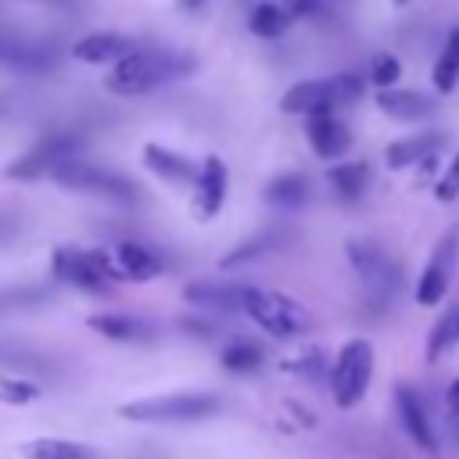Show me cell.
Returning a JSON list of instances; mask_svg holds the SVG:
<instances>
[{
	"label": "cell",
	"instance_id": "cell-1",
	"mask_svg": "<svg viewBox=\"0 0 459 459\" xmlns=\"http://www.w3.org/2000/svg\"><path fill=\"white\" fill-rule=\"evenodd\" d=\"M194 72V57L190 54H172V50H136L126 61L111 65L104 75V86L118 97H140L151 93L165 82H176L183 75Z\"/></svg>",
	"mask_w": 459,
	"mask_h": 459
},
{
	"label": "cell",
	"instance_id": "cell-2",
	"mask_svg": "<svg viewBox=\"0 0 459 459\" xmlns=\"http://www.w3.org/2000/svg\"><path fill=\"white\" fill-rule=\"evenodd\" d=\"M240 312L251 323H258L269 337H301L312 326V316L301 301L280 290H265V287H244Z\"/></svg>",
	"mask_w": 459,
	"mask_h": 459
},
{
	"label": "cell",
	"instance_id": "cell-3",
	"mask_svg": "<svg viewBox=\"0 0 459 459\" xmlns=\"http://www.w3.org/2000/svg\"><path fill=\"white\" fill-rule=\"evenodd\" d=\"M222 409L219 394L208 391H179V394H154V398H136L126 402L118 412L136 423H194L204 416H215Z\"/></svg>",
	"mask_w": 459,
	"mask_h": 459
},
{
	"label": "cell",
	"instance_id": "cell-4",
	"mask_svg": "<svg viewBox=\"0 0 459 459\" xmlns=\"http://www.w3.org/2000/svg\"><path fill=\"white\" fill-rule=\"evenodd\" d=\"M373 380V344L366 337H351L341 344L333 369H330V391L341 409H351L366 398Z\"/></svg>",
	"mask_w": 459,
	"mask_h": 459
},
{
	"label": "cell",
	"instance_id": "cell-5",
	"mask_svg": "<svg viewBox=\"0 0 459 459\" xmlns=\"http://www.w3.org/2000/svg\"><path fill=\"white\" fill-rule=\"evenodd\" d=\"M54 276L79 290H104L115 280H126L111 251H82V247H57L54 251Z\"/></svg>",
	"mask_w": 459,
	"mask_h": 459
},
{
	"label": "cell",
	"instance_id": "cell-6",
	"mask_svg": "<svg viewBox=\"0 0 459 459\" xmlns=\"http://www.w3.org/2000/svg\"><path fill=\"white\" fill-rule=\"evenodd\" d=\"M362 93V79L355 72H341V75H330V79H305V82H294L283 97H280V108L290 111V115H312V111H323V108H337V104H348Z\"/></svg>",
	"mask_w": 459,
	"mask_h": 459
},
{
	"label": "cell",
	"instance_id": "cell-7",
	"mask_svg": "<svg viewBox=\"0 0 459 459\" xmlns=\"http://www.w3.org/2000/svg\"><path fill=\"white\" fill-rule=\"evenodd\" d=\"M50 179L65 190H79V194H97V197H108V201H118V204H133L140 197V186L111 169H100V165H90V161H65L50 172Z\"/></svg>",
	"mask_w": 459,
	"mask_h": 459
},
{
	"label": "cell",
	"instance_id": "cell-8",
	"mask_svg": "<svg viewBox=\"0 0 459 459\" xmlns=\"http://www.w3.org/2000/svg\"><path fill=\"white\" fill-rule=\"evenodd\" d=\"M79 147H82V133H75V129H57V133L36 140L22 158H14V161L7 165V179L25 183V179L50 176L57 165L72 161V154H75Z\"/></svg>",
	"mask_w": 459,
	"mask_h": 459
},
{
	"label": "cell",
	"instance_id": "cell-9",
	"mask_svg": "<svg viewBox=\"0 0 459 459\" xmlns=\"http://www.w3.org/2000/svg\"><path fill=\"white\" fill-rule=\"evenodd\" d=\"M455 262H459V230H448L434 244V251H430V258H427V265L416 280V301L420 305L434 308V305L445 301V294L452 287V276H455Z\"/></svg>",
	"mask_w": 459,
	"mask_h": 459
},
{
	"label": "cell",
	"instance_id": "cell-10",
	"mask_svg": "<svg viewBox=\"0 0 459 459\" xmlns=\"http://www.w3.org/2000/svg\"><path fill=\"white\" fill-rule=\"evenodd\" d=\"M348 258H351V269L362 276V283L377 294H391L394 283H398V269L394 262L369 240H351L348 244Z\"/></svg>",
	"mask_w": 459,
	"mask_h": 459
},
{
	"label": "cell",
	"instance_id": "cell-11",
	"mask_svg": "<svg viewBox=\"0 0 459 459\" xmlns=\"http://www.w3.org/2000/svg\"><path fill=\"white\" fill-rule=\"evenodd\" d=\"M305 133H308V143H312L316 158H323V161H333V158H341L351 147V133L333 115V108H323V111L305 115Z\"/></svg>",
	"mask_w": 459,
	"mask_h": 459
},
{
	"label": "cell",
	"instance_id": "cell-12",
	"mask_svg": "<svg viewBox=\"0 0 459 459\" xmlns=\"http://www.w3.org/2000/svg\"><path fill=\"white\" fill-rule=\"evenodd\" d=\"M136 50H143V43L133 39V36H122V32H90V36L75 39L72 57L75 61H86V65H118V61H126Z\"/></svg>",
	"mask_w": 459,
	"mask_h": 459
},
{
	"label": "cell",
	"instance_id": "cell-13",
	"mask_svg": "<svg viewBox=\"0 0 459 459\" xmlns=\"http://www.w3.org/2000/svg\"><path fill=\"white\" fill-rule=\"evenodd\" d=\"M394 409H398V420L405 427V434L412 437V445L427 455H437V441H434V427H430V416L416 394V387L409 384H398L394 387Z\"/></svg>",
	"mask_w": 459,
	"mask_h": 459
},
{
	"label": "cell",
	"instance_id": "cell-14",
	"mask_svg": "<svg viewBox=\"0 0 459 459\" xmlns=\"http://www.w3.org/2000/svg\"><path fill=\"white\" fill-rule=\"evenodd\" d=\"M226 186H230V179H226V165H222V158H215V154H208L204 161H201V176H197V204H194V212H197V219H212L219 208H222V201H226Z\"/></svg>",
	"mask_w": 459,
	"mask_h": 459
},
{
	"label": "cell",
	"instance_id": "cell-15",
	"mask_svg": "<svg viewBox=\"0 0 459 459\" xmlns=\"http://www.w3.org/2000/svg\"><path fill=\"white\" fill-rule=\"evenodd\" d=\"M143 161H147V169H151L158 179H165V183H172V186L197 183V176H201V165H194L190 158H183V154H176V151H169V147H161V143H147V147H143Z\"/></svg>",
	"mask_w": 459,
	"mask_h": 459
},
{
	"label": "cell",
	"instance_id": "cell-16",
	"mask_svg": "<svg viewBox=\"0 0 459 459\" xmlns=\"http://www.w3.org/2000/svg\"><path fill=\"white\" fill-rule=\"evenodd\" d=\"M57 61V50L39 39H0V65L18 72H43Z\"/></svg>",
	"mask_w": 459,
	"mask_h": 459
},
{
	"label": "cell",
	"instance_id": "cell-17",
	"mask_svg": "<svg viewBox=\"0 0 459 459\" xmlns=\"http://www.w3.org/2000/svg\"><path fill=\"white\" fill-rule=\"evenodd\" d=\"M377 108L387 115V118H398V122H420L427 115H434V97L427 93H416V90H377Z\"/></svg>",
	"mask_w": 459,
	"mask_h": 459
},
{
	"label": "cell",
	"instance_id": "cell-18",
	"mask_svg": "<svg viewBox=\"0 0 459 459\" xmlns=\"http://www.w3.org/2000/svg\"><path fill=\"white\" fill-rule=\"evenodd\" d=\"M111 255H115V262H118L126 280H154V276L165 273V258L154 247H147V244L122 240V244H115Z\"/></svg>",
	"mask_w": 459,
	"mask_h": 459
},
{
	"label": "cell",
	"instance_id": "cell-19",
	"mask_svg": "<svg viewBox=\"0 0 459 459\" xmlns=\"http://www.w3.org/2000/svg\"><path fill=\"white\" fill-rule=\"evenodd\" d=\"M90 326L108 337V341H151L158 330L154 323L140 319V316H122V312H100V316H90Z\"/></svg>",
	"mask_w": 459,
	"mask_h": 459
},
{
	"label": "cell",
	"instance_id": "cell-20",
	"mask_svg": "<svg viewBox=\"0 0 459 459\" xmlns=\"http://www.w3.org/2000/svg\"><path fill=\"white\" fill-rule=\"evenodd\" d=\"M244 287H247V283H190L183 294H186V301H194V305H201V308L230 312V308H240Z\"/></svg>",
	"mask_w": 459,
	"mask_h": 459
},
{
	"label": "cell",
	"instance_id": "cell-21",
	"mask_svg": "<svg viewBox=\"0 0 459 459\" xmlns=\"http://www.w3.org/2000/svg\"><path fill=\"white\" fill-rule=\"evenodd\" d=\"M437 151V133H420V136H405V140H394L387 143L384 151V161L391 169H409V165H420L427 154Z\"/></svg>",
	"mask_w": 459,
	"mask_h": 459
},
{
	"label": "cell",
	"instance_id": "cell-22",
	"mask_svg": "<svg viewBox=\"0 0 459 459\" xmlns=\"http://www.w3.org/2000/svg\"><path fill=\"white\" fill-rule=\"evenodd\" d=\"M430 82H434L437 93H452L455 90V82H459V25L445 36V47H441V54H437V61L430 68Z\"/></svg>",
	"mask_w": 459,
	"mask_h": 459
},
{
	"label": "cell",
	"instance_id": "cell-23",
	"mask_svg": "<svg viewBox=\"0 0 459 459\" xmlns=\"http://www.w3.org/2000/svg\"><path fill=\"white\" fill-rule=\"evenodd\" d=\"M326 179L341 201H359L366 183H369V165L366 161H344V165H333L326 172Z\"/></svg>",
	"mask_w": 459,
	"mask_h": 459
},
{
	"label": "cell",
	"instance_id": "cell-24",
	"mask_svg": "<svg viewBox=\"0 0 459 459\" xmlns=\"http://www.w3.org/2000/svg\"><path fill=\"white\" fill-rule=\"evenodd\" d=\"M287 25H290V18H287V11H283V4H280V0H265V4L251 7L247 29H251L258 39H276V36H283V32H287Z\"/></svg>",
	"mask_w": 459,
	"mask_h": 459
},
{
	"label": "cell",
	"instance_id": "cell-25",
	"mask_svg": "<svg viewBox=\"0 0 459 459\" xmlns=\"http://www.w3.org/2000/svg\"><path fill=\"white\" fill-rule=\"evenodd\" d=\"M305 197H308V179L301 172H283L265 186V201L276 208H298L305 204Z\"/></svg>",
	"mask_w": 459,
	"mask_h": 459
},
{
	"label": "cell",
	"instance_id": "cell-26",
	"mask_svg": "<svg viewBox=\"0 0 459 459\" xmlns=\"http://www.w3.org/2000/svg\"><path fill=\"white\" fill-rule=\"evenodd\" d=\"M459 344V305L448 308L427 333V362H437L445 351H452Z\"/></svg>",
	"mask_w": 459,
	"mask_h": 459
},
{
	"label": "cell",
	"instance_id": "cell-27",
	"mask_svg": "<svg viewBox=\"0 0 459 459\" xmlns=\"http://www.w3.org/2000/svg\"><path fill=\"white\" fill-rule=\"evenodd\" d=\"M29 459H93V452L79 441H65V437H43V441H32L25 448Z\"/></svg>",
	"mask_w": 459,
	"mask_h": 459
},
{
	"label": "cell",
	"instance_id": "cell-28",
	"mask_svg": "<svg viewBox=\"0 0 459 459\" xmlns=\"http://www.w3.org/2000/svg\"><path fill=\"white\" fill-rule=\"evenodd\" d=\"M280 244H283V237H280L276 230H265V233H258V237L244 240L240 247H233V251L222 258V269H230V265H244V262H251V258H262V255L276 251Z\"/></svg>",
	"mask_w": 459,
	"mask_h": 459
},
{
	"label": "cell",
	"instance_id": "cell-29",
	"mask_svg": "<svg viewBox=\"0 0 459 459\" xmlns=\"http://www.w3.org/2000/svg\"><path fill=\"white\" fill-rule=\"evenodd\" d=\"M222 366L233 369V373H251V369L262 366V351L251 341H230L222 348Z\"/></svg>",
	"mask_w": 459,
	"mask_h": 459
},
{
	"label": "cell",
	"instance_id": "cell-30",
	"mask_svg": "<svg viewBox=\"0 0 459 459\" xmlns=\"http://www.w3.org/2000/svg\"><path fill=\"white\" fill-rule=\"evenodd\" d=\"M32 398H39V387H36L32 380L0 377V402H7V405H25V402H32Z\"/></svg>",
	"mask_w": 459,
	"mask_h": 459
},
{
	"label": "cell",
	"instance_id": "cell-31",
	"mask_svg": "<svg viewBox=\"0 0 459 459\" xmlns=\"http://www.w3.org/2000/svg\"><path fill=\"white\" fill-rule=\"evenodd\" d=\"M398 75H402V65H398V57H394V54H377V57H373L369 79H373V86H377V90H391V86L398 82Z\"/></svg>",
	"mask_w": 459,
	"mask_h": 459
},
{
	"label": "cell",
	"instance_id": "cell-32",
	"mask_svg": "<svg viewBox=\"0 0 459 459\" xmlns=\"http://www.w3.org/2000/svg\"><path fill=\"white\" fill-rule=\"evenodd\" d=\"M434 197L441 201V204H448V201H455L459 197V151L452 154V161L441 169V176L434 179Z\"/></svg>",
	"mask_w": 459,
	"mask_h": 459
},
{
	"label": "cell",
	"instance_id": "cell-33",
	"mask_svg": "<svg viewBox=\"0 0 459 459\" xmlns=\"http://www.w3.org/2000/svg\"><path fill=\"white\" fill-rule=\"evenodd\" d=\"M280 4H283V11H287L290 22H298V18H312V14L323 7V0H280Z\"/></svg>",
	"mask_w": 459,
	"mask_h": 459
},
{
	"label": "cell",
	"instance_id": "cell-34",
	"mask_svg": "<svg viewBox=\"0 0 459 459\" xmlns=\"http://www.w3.org/2000/svg\"><path fill=\"white\" fill-rule=\"evenodd\" d=\"M445 405H448V412L459 420V377L448 384V391H445Z\"/></svg>",
	"mask_w": 459,
	"mask_h": 459
},
{
	"label": "cell",
	"instance_id": "cell-35",
	"mask_svg": "<svg viewBox=\"0 0 459 459\" xmlns=\"http://www.w3.org/2000/svg\"><path fill=\"white\" fill-rule=\"evenodd\" d=\"M14 226H18V219H14L11 212H0V240L14 237Z\"/></svg>",
	"mask_w": 459,
	"mask_h": 459
},
{
	"label": "cell",
	"instance_id": "cell-36",
	"mask_svg": "<svg viewBox=\"0 0 459 459\" xmlns=\"http://www.w3.org/2000/svg\"><path fill=\"white\" fill-rule=\"evenodd\" d=\"M47 7H61V11H75V0H39Z\"/></svg>",
	"mask_w": 459,
	"mask_h": 459
},
{
	"label": "cell",
	"instance_id": "cell-37",
	"mask_svg": "<svg viewBox=\"0 0 459 459\" xmlns=\"http://www.w3.org/2000/svg\"><path fill=\"white\" fill-rule=\"evenodd\" d=\"M183 7H186V11H201V7H204V0H183Z\"/></svg>",
	"mask_w": 459,
	"mask_h": 459
},
{
	"label": "cell",
	"instance_id": "cell-38",
	"mask_svg": "<svg viewBox=\"0 0 459 459\" xmlns=\"http://www.w3.org/2000/svg\"><path fill=\"white\" fill-rule=\"evenodd\" d=\"M394 4H398V7H405V4H409V0H394Z\"/></svg>",
	"mask_w": 459,
	"mask_h": 459
}]
</instances>
